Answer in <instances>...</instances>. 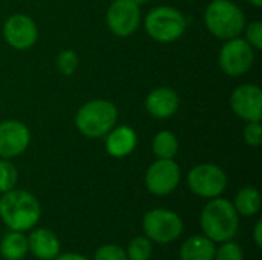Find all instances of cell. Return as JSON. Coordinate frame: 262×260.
Returning a JSON list of instances; mask_svg holds the SVG:
<instances>
[{"label":"cell","instance_id":"1","mask_svg":"<svg viewBox=\"0 0 262 260\" xmlns=\"http://www.w3.org/2000/svg\"><path fill=\"white\" fill-rule=\"evenodd\" d=\"M41 215L40 204L34 195L26 190H9L0 198V218L12 231H26L32 228Z\"/></svg>","mask_w":262,"mask_h":260},{"label":"cell","instance_id":"2","mask_svg":"<svg viewBox=\"0 0 262 260\" xmlns=\"http://www.w3.org/2000/svg\"><path fill=\"white\" fill-rule=\"evenodd\" d=\"M238 213L233 204L223 198H213L201 213V228L212 242L232 241L238 231Z\"/></svg>","mask_w":262,"mask_h":260},{"label":"cell","instance_id":"3","mask_svg":"<svg viewBox=\"0 0 262 260\" xmlns=\"http://www.w3.org/2000/svg\"><path fill=\"white\" fill-rule=\"evenodd\" d=\"M117 120V106L112 101L97 98L84 103L78 109L75 115V126L83 136L91 139H100L115 127Z\"/></svg>","mask_w":262,"mask_h":260},{"label":"cell","instance_id":"4","mask_svg":"<svg viewBox=\"0 0 262 260\" xmlns=\"http://www.w3.org/2000/svg\"><path fill=\"white\" fill-rule=\"evenodd\" d=\"M246 23L243 9L230 0H212L204 11L207 31L223 41L239 37Z\"/></svg>","mask_w":262,"mask_h":260},{"label":"cell","instance_id":"5","mask_svg":"<svg viewBox=\"0 0 262 260\" xmlns=\"http://www.w3.org/2000/svg\"><path fill=\"white\" fill-rule=\"evenodd\" d=\"M144 29L152 40L158 43H172L181 38L186 32L187 18L177 8L157 6L147 12Z\"/></svg>","mask_w":262,"mask_h":260},{"label":"cell","instance_id":"6","mask_svg":"<svg viewBox=\"0 0 262 260\" xmlns=\"http://www.w3.org/2000/svg\"><path fill=\"white\" fill-rule=\"evenodd\" d=\"M255 61V49L246 41V38L235 37L226 40L218 57L221 70L229 77L246 75Z\"/></svg>","mask_w":262,"mask_h":260},{"label":"cell","instance_id":"7","mask_svg":"<svg viewBox=\"0 0 262 260\" xmlns=\"http://www.w3.org/2000/svg\"><path fill=\"white\" fill-rule=\"evenodd\" d=\"M146 238L157 244H170L183 233L181 218L170 210H150L143 219Z\"/></svg>","mask_w":262,"mask_h":260},{"label":"cell","instance_id":"8","mask_svg":"<svg viewBox=\"0 0 262 260\" xmlns=\"http://www.w3.org/2000/svg\"><path fill=\"white\" fill-rule=\"evenodd\" d=\"M189 188L207 199H213L221 196V193L227 187V175L226 172L215 164H198L187 175Z\"/></svg>","mask_w":262,"mask_h":260},{"label":"cell","instance_id":"9","mask_svg":"<svg viewBox=\"0 0 262 260\" xmlns=\"http://www.w3.org/2000/svg\"><path fill=\"white\" fill-rule=\"evenodd\" d=\"M181 179V169L173 159H157L149 166L144 182L146 188L155 196H166L172 193Z\"/></svg>","mask_w":262,"mask_h":260},{"label":"cell","instance_id":"10","mask_svg":"<svg viewBox=\"0 0 262 260\" xmlns=\"http://www.w3.org/2000/svg\"><path fill=\"white\" fill-rule=\"evenodd\" d=\"M106 21L111 32L117 37L132 35L141 21V11L132 0H114L106 12Z\"/></svg>","mask_w":262,"mask_h":260},{"label":"cell","instance_id":"11","mask_svg":"<svg viewBox=\"0 0 262 260\" xmlns=\"http://www.w3.org/2000/svg\"><path fill=\"white\" fill-rule=\"evenodd\" d=\"M3 38L11 48L26 51L37 43L38 28L29 15L12 14L3 23Z\"/></svg>","mask_w":262,"mask_h":260},{"label":"cell","instance_id":"12","mask_svg":"<svg viewBox=\"0 0 262 260\" xmlns=\"http://www.w3.org/2000/svg\"><path fill=\"white\" fill-rule=\"evenodd\" d=\"M230 106L233 113L243 121H261L262 118V90L258 84H241L230 97Z\"/></svg>","mask_w":262,"mask_h":260},{"label":"cell","instance_id":"13","mask_svg":"<svg viewBox=\"0 0 262 260\" xmlns=\"http://www.w3.org/2000/svg\"><path fill=\"white\" fill-rule=\"evenodd\" d=\"M31 144V132L18 120L0 123V158L11 159L26 152Z\"/></svg>","mask_w":262,"mask_h":260},{"label":"cell","instance_id":"14","mask_svg":"<svg viewBox=\"0 0 262 260\" xmlns=\"http://www.w3.org/2000/svg\"><path fill=\"white\" fill-rule=\"evenodd\" d=\"M144 107L157 120H167L180 109V97L172 87H157L146 97Z\"/></svg>","mask_w":262,"mask_h":260},{"label":"cell","instance_id":"15","mask_svg":"<svg viewBox=\"0 0 262 260\" xmlns=\"http://www.w3.org/2000/svg\"><path fill=\"white\" fill-rule=\"evenodd\" d=\"M138 143L137 132L129 126H115L106 135V152L114 158H124L130 155Z\"/></svg>","mask_w":262,"mask_h":260},{"label":"cell","instance_id":"16","mask_svg":"<svg viewBox=\"0 0 262 260\" xmlns=\"http://www.w3.org/2000/svg\"><path fill=\"white\" fill-rule=\"evenodd\" d=\"M28 248L37 259L54 260L60 253V242L51 230L38 228L29 234Z\"/></svg>","mask_w":262,"mask_h":260},{"label":"cell","instance_id":"17","mask_svg":"<svg viewBox=\"0 0 262 260\" xmlns=\"http://www.w3.org/2000/svg\"><path fill=\"white\" fill-rule=\"evenodd\" d=\"M216 248L206 236H193L186 241L180 250L181 260H213Z\"/></svg>","mask_w":262,"mask_h":260},{"label":"cell","instance_id":"18","mask_svg":"<svg viewBox=\"0 0 262 260\" xmlns=\"http://www.w3.org/2000/svg\"><path fill=\"white\" fill-rule=\"evenodd\" d=\"M28 238L21 231H9L0 242V254L6 260H21L28 254Z\"/></svg>","mask_w":262,"mask_h":260},{"label":"cell","instance_id":"19","mask_svg":"<svg viewBox=\"0 0 262 260\" xmlns=\"http://www.w3.org/2000/svg\"><path fill=\"white\" fill-rule=\"evenodd\" d=\"M178 138L170 130H160L152 139V152L158 159H173L178 153Z\"/></svg>","mask_w":262,"mask_h":260},{"label":"cell","instance_id":"20","mask_svg":"<svg viewBox=\"0 0 262 260\" xmlns=\"http://www.w3.org/2000/svg\"><path fill=\"white\" fill-rule=\"evenodd\" d=\"M233 207L238 215L255 216L261 210V195L255 187H244L235 196Z\"/></svg>","mask_w":262,"mask_h":260},{"label":"cell","instance_id":"21","mask_svg":"<svg viewBox=\"0 0 262 260\" xmlns=\"http://www.w3.org/2000/svg\"><path fill=\"white\" fill-rule=\"evenodd\" d=\"M127 260H149L152 256V242L144 236L134 238L127 247Z\"/></svg>","mask_w":262,"mask_h":260},{"label":"cell","instance_id":"22","mask_svg":"<svg viewBox=\"0 0 262 260\" xmlns=\"http://www.w3.org/2000/svg\"><path fill=\"white\" fill-rule=\"evenodd\" d=\"M78 55L75 51L72 49H64L61 51L58 55H57V60H55V64H57V69L61 75L64 77H71L75 74V70L78 69Z\"/></svg>","mask_w":262,"mask_h":260},{"label":"cell","instance_id":"23","mask_svg":"<svg viewBox=\"0 0 262 260\" xmlns=\"http://www.w3.org/2000/svg\"><path fill=\"white\" fill-rule=\"evenodd\" d=\"M18 173L15 166L8 159H0V193H6L15 188Z\"/></svg>","mask_w":262,"mask_h":260},{"label":"cell","instance_id":"24","mask_svg":"<svg viewBox=\"0 0 262 260\" xmlns=\"http://www.w3.org/2000/svg\"><path fill=\"white\" fill-rule=\"evenodd\" d=\"M246 32V41L255 49V51H261L262 49V23L255 20L250 23H246L244 31Z\"/></svg>","mask_w":262,"mask_h":260},{"label":"cell","instance_id":"25","mask_svg":"<svg viewBox=\"0 0 262 260\" xmlns=\"http://www.w3.org/2000/svg\"><path fill=\"white\" fill-rule=\"evenodd\" d=\"M244 141L250 147H259L262 143L261 121H249L243 132Z\"/></svg>","mask_w":262,"mask_h":260},{"label":"cell","instance_id":"26","mask_svg":"<svg viewBox=\"0 0 262 260\" xmlns=\"http://www.w3.org/2000/svg\"><path fill=\"white\" fill-rule=\"evenodd\" d=\"M216 260H244L243 248L235 242H223V247L215 253Z\"/></svg>","mask_w":262,"mask_h":260},{"label":"cell","instance_id":"27","mask_svg":"<svg viewBox=\"0 0 262 260\" xmlns=\"http://www.w3.org/2000/svg\"><path fill=\"white\" fill-rule=\"evenodd\" d=\"M94 260H127V254L118 245H103L97 250Z\"/></svg>","mask_w":262,"mask_h":260},{"label":"cell","instance_id":"28","mask_svg":"<svg viewBox=\"0 0 262 260\" xmlns=\"http://www.w3.org/2000/svg\"><path fill=\"white\" fill-rule=\"evenodd\" d=\"M253 239L255 244L258 245V248H262V221L259 219L255 225V231H253Z\"/></svg>","mask_w":262,"mask_h":260},{"label":"cell","instance_id":"29","mask_svg":"<svg viewBox=\"0 0 262 260\" xmlns=\"http://www.w3.org/2000/svg\"><path fill=\"white\" fill-rule=\"evenodd\" d=\"M54 260H88L86 257L80 256V254H74V253H66L61 256H57Z\"/></svg>","mask_w":262,"mask_h":260},{"label":"cell","instance_id":"30","mask_svg":"<svg viewBox=\"0 0 262 260\" xmlns=\"http://www.w3.org/2000/svg\"><path fill=\"white\" fill-rule=\"evenodd\" d=\"M250 5H253V6H256V8H261L262 6V0H247Z\"/></svg>","mask_w":262,"mask_h":260},{"label":"cell","instance_id":"31","mask_svg":"<svg viewBox=\"0 0 262 260\" xmlns=\"http://www.w3.org/2000/svg\"><path fill=\"white\" fill-rule=\"evenodd\" d=\"M132 2H134V3H137L138 6H141V5H146L149 0H132Z\"/></svg>","mask_w":262,"mask_h":260}]
</instances>
